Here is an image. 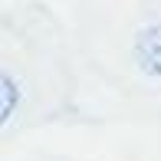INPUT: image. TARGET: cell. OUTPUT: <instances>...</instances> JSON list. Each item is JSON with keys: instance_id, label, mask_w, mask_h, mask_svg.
<instances>
[{"instance_id": "2", "label": "cell", "mask_w": 161, "mask_h": 161, "mask_svg": "<svg viewBox=\"0 0 161 161\" xmlns=\"http://www.w3.org/2000/svg\"><path fill=\"white\" fill-rule=\"evenodd\" d=\"M0 89H3V108H0V119H10L13 108H17V82L13 76H0Z\"/></svg>"}, {"instance_id": "1", "label": "cell", "mask_w": 161, "mask_h": 161, "mask_svg": "<svg viewBox=\"0 0 161 161\" xmlns=\"http://www.w3.org/2000/svg\"><path fill=\"white\" fill-rule=\"evenodd\" d=\"M135 59L148 76H161V26H145L135 40Z\"/></svg>"}]
</instances>
